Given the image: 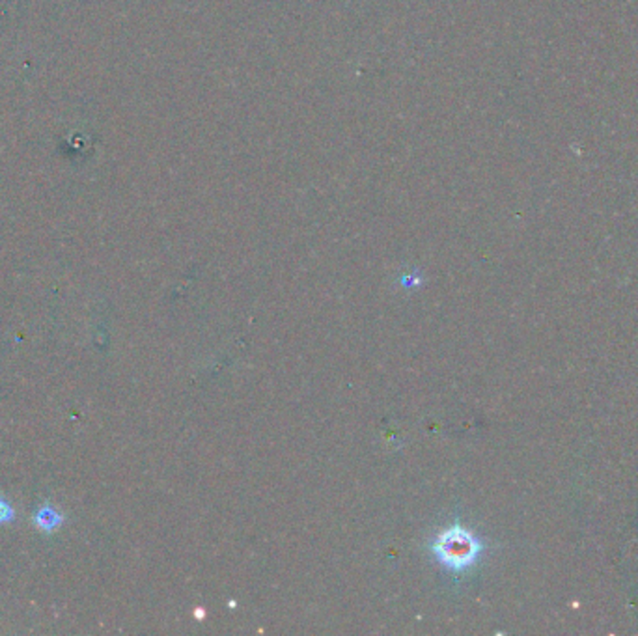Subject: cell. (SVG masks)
I'll return each instance as SVG.
<instances>
[{
	"label": "cell",
	"instance_id": "1",
	"mask_svg": "<svg viewBox=\"0 0 638 636\" xmlns=\"http://www.w3.org/2000/svg\"><path fill=\"white\" fill-rule=\"evenodd\" d=\"M432 550L435 559L450 571H465L480 559L484 545L470 530L456 524L433 540Z\"/></svg>",
	"mask_w": 638,
	"mask_h": 636
}]
</instances>
